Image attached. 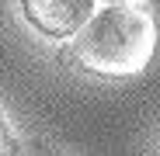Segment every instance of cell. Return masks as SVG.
<instances>
[{
    "label": "cell",
    "mask_w": 160,
    "mask_h": 156,
    "mask_svg": "<svg viewBox=\"0 0 160 156\" xmlns=\"http://www.w3.org/2000/svg\"><path fill=\"white\" fill-rule=\"evenodd\" d=\"M0 156H18V142L11 135V128L4 125V118H0Z\"/></svg>",
    "instance_id": "cell-3"
},
{
    "label": "cell",
    "mask_w": 160,
    "mask_h": 156,
    "mask_svg": "<svg viewBox=\"0 0 160 156\" xmlns=\"http://www.w3.org/2000/svg\"><path fill=\"white\" fill-rule=\"evenodd\" d=\"M157 49L153 17L139 7H104L77 31V59L101 76H136L150 66Z\"/></svg>",
    "instance_id": "cell-1"
},
{
    "label": "cell",
    "mask_w": 160,
    "mask_h": 156,
    "mask_svg": "<svg viewBox=\"0 0 160 156\" xmlns=\"http://www.w3.org/2000/svg\"><path fill=\"white\" fill-rule=\"evenodd\" d=\"M35 156H56V153H52L49 146H38V149H35Z\"/></svg>",
    "instance_id": "cell-4"
},
{
    "label": "cell",
    "mask_w": 160,
    "mask_h": 156,
    "mask_svg": "<svg viewBox=\"0 0 160 156\" xmlns=\"http://www.w3.org/2000/svg\"><path fill=\"white\" fill-rule=\"evenodd\" d=\"M24 17L49 38L77 35L91 21L94 0H21Z\"/></svg>",
    "instance_id": "cell-2"
}]
</instances>
